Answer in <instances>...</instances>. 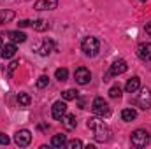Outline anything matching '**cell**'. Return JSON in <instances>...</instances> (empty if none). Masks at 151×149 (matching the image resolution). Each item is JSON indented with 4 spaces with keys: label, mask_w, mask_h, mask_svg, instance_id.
Wrapping results in <instances>:
<instances>
[{
    "label": "cell",
    "mask_w": 151,
    "mask_h": 149,
    "mask_svg": "<svg viewBox=\"0 0 151 149\" xmlns=\"http://www.w3.org/2000/svg\"><path fill=\"white\" fill-rule=\"evenodd\" d=\"M86 126L93 132V137L97 142H107L111 140V128L100 119V116H93V117H88L86 121Z\"/></svg>",
    "instance_id": "cell-1"
},
{
    "label": "cell",
    "mask_w": 151,
    "mask_h": 149,
    "mask_svg": "<svg viewBox=\"0 0 151 149\" xmlns=\"http://www.w3.org/2000/svg\"><path fill=\"white\" fill-rule=\"evenodd\" d=\"M81 49L86 56H97L100 51V42L97 37H84V40L81 42Z\"/></svg>",
    "instance_id": "cell-2"
},
{
    "label": "cell",
    "mask_w": 151,
    "mask_h": 149,
    "mask_svg": "<svg viewBox=\"0 0 151 149\" xmlns=\"http://www.w3.org/2000/svg\"><path fill=\"white\" fill-rule=\"evenodd\" d=\"M150 133L146 132V130H142V128H139V130H135V132H132V135H130V142H132V146L137 149L141 148H146L148 144H150Z\"/></svg>",
    "instance_id": "cell-3"
},
{
    "label": "cell",
    "mask_w": 151,
    "mask_h": 149,
    "mask_svg": "<svg viewBox=\"0 0 151 149\" xmlns=\"http://www.w3.org/2000/svg\"><path fill=\"white\" fill-rule=\"evenodd\" d=\"M134 105L135 107H139V109H142V111H148L151 107V91L150 88H139V93H137V97L134 98Z\"/></svg>",
    "instance_id": "cell-4"
},
{
    "label": "cell",
    "mask_w": 151,
    "mask_h": 149,
    "mask_svg": "<svg viewBox=\"0 0 151 149\" xmlns=\"http://www.w3.org/2000/svg\"><path fill=\"white\" fill-rule=\"evenodd\" d=\"M91 111H93L95 116L107 117V116L111 114V107H109V104H107L102 97H97V98L93 100V104H91Z\"/></svg>",
    "instance_id": "cell-5"
},
{
    "label": "cell",
    "mask_w": 151,
    "mask_h": 149,
    "mask_svg": "<svg viewBox=\"0 0 151 149\" xmlns=\"http://www.w3.org/2000/svg\"><path fill=\"white\" fill-rule=\"evenodd\" d=\"M14 142H16V146H19V148H27L30 142H32V133H30V130H18L16 133H14Z\"/></svg>",
    "instance_id": "cell-6"
},
{
    "label": "cell",
    "mask_w": 151,
    "mask_h": 149,
    "mask_svg": "<svg viewBox=\"0 0 151 149\" xmlns=\"http://www.w3.org/2000/svg\"><path fill=\"white\" fill-rule=\"evenodd\" d=\"M127 70H128V65H127V62H125V60H116L113 65H111V70H109V74L106 75V79H104V81H109V77H111V75L125 74Z\"/></svg>",
    "instance_id": "cell-7"
},
{
    "label": "cell",
    "mask_w": 151,
    "mask_h": 149,
    "mask_svg": "<svg viewBox=\"0 0 151 149\" xmlns=\"http://www.w3.org/2000/svg\"><path fill=\"white\" fill-rule=\"evenodd\" d=\"M74 79L77 84L84 86V84H88L91 81V72L86 67H79V69H76V72H74Z\"/></svg>",
    "instance_id": "cell-8"
},
{
    "label": "cell",
    "mask_w": 151,
    "mask_h": 149,
    "mask_svg": "<svg viewBox=\"0 0 151 149\" xmlns=\"http://www.w3.org/2000/svg\"><path fill=\"white\" fill-rule=\"evenodd\" d=\"M51 114H53V117H55V119L62 121V117L67 114V104H65V100H63V102H62V100L55 102V104H53V107H51Z\"/></svg>",
    "instance_id": "cell-9"
},
{
    "label": "cell",
    "mask_w": 151,
    "mask_h": 149,
    "mask_svg": "<svg viewBox=\"0 0 151 149\" xmlns=\"http://www.w3.org/2000/svg\"><path fill=\"white\" fill-rule=\"evenodd\" d=\"M137 56L146 62V63H151V44L150 42H142L137 46Z\"/></svg>",
    "instance_id": "cell-10"
},
{
    "label": "cell",
    "mask_w": 151,
    "mask_h": 149,
    "mask_svg": "<svg viewBox=\"0 0 151 149\" xmlns=\"http://www.w3.org/2000/svg\"><path fill=\"white\" fill-rule=\"evenodd\" d=\"M58 7V0H37L34 4L35 11H53Z\"/></svg>",
    "instance_id": "cell-11"
},
{
    "label": "cell",
    "mask_w": 151,
    "mask_h": 149,
    "mask_svg": "<svg viewBox=\"0 0 151 149\" xmlns=\"http://www.w3.org/2000/svg\"><path fill=\"white\" fill-rule=\"evenodd\" d=\"M16 51H18L16 44H14V42H11V44H5V46H2V49H0V54H2V58H4V60H9V58H12V56L16 54Z\"/></svg>",
    "instance_id": "cell-12"
},
{
    "label": "cell",
    "mask_w": 151,
    "mask_h": 149,
    "mask_svg": "<svg viewBox=\"0 0 151 149\" xmlns=\"http://www.w3.org/2000/svg\"><path fill=\"white\" fill-rule=\"evenodd\" d=\"M139 88H141V79H139L137 75L132 77V79H128V82H127V86H125L127 93H137Z\"/></svg>",
    "instance_id": "cell-13"
},
{
    "label": "cell",
    "mask_w": 151,
    "mask_h": 149,
    "mask_svg": "<svg viewBox=\"0 0 151 149\" xmlns=\"http://www.w3.org/2000/svg\"><path fill=\"white\" fill-rule=\"evenodd\" d=\"M62 123H63L65 130H74L76 125H77V119H76L74 114H65V116L62 117Z\"/></svg>",
    "instance_id": "cell-14"
},
{
    "label": "cell",
    "mask_w": 151,
    "mask_h": 149,
    "mask_svg": "<svg viewBox=\"0 0 151 149\" xmlns=\"http://www.w3.org/2000/svg\"><path fill=\"white\" fill-rule=\"evenodd\" d=\"M53 49H55V42H53V40H44L42 46L37 49V53L40 54V56H47Z\"/></svg>",
    "instance_id": "cell-15"
},
{
    "label": "cell",
    "mask_w": 151,
    "mask_h": 149,
    "mask_svg": "<svg viewBox=\"0 0 151 149\" xmlns=\"http://www.w3.org/2000/svg\"><path fill=\"white\" fill-rule=\"evenodd\" d=\"M65 144H67V135H63V133L53 135V139H51V146L53 148H65Z\"/></svg>",
    "instance_id": "cell-16"
},
{
    "label": "cell",
    "mask_w": 151,
    "mask_h": 149,
    "mask_svg": "<svg viewBox=\"0 0 151 149\" xmlns=\"http://www.w3.org/2000/svg\"><path fill=\"white\" fill-rule=\"evenodd\" d=\"M7 37L11 39L14 44H21V42H25L27 40V35L23 34V32H19V30H12V32H7Z\"/></svg>",
    "instance_id": "cell-17"
},
{
    "label": "cell",
    "mask_w": 151,
    "mask_h": 149,
    "mask_svg": "<svg viewBox=\"0 0 151 149\" xmlns=\"http://www.w3.org/2000/svg\"><path fill=\"white\" fill-rule=\"evenodd\" d=\"M135 117H137V111L132 109V107H127V109L121 111V119L123 121H134Z\"/></svg>",
    "instance_id": "cell-18"
},
{
    "label": "cell",
    "mask_w": 151,
    "mask_h": 149,
    "mask_svg": "<svg viewBox=\"0 0 151 149\" xmlns=\"http://www.w3.org/2000/svg\"><path fill=\"white\" fill-rule=\"evenodd\" d=\"M14 11H9V9H5V11H0V27L4 25V23H9V21H12L14 19Z\"/></svg>",
    "instance_id": "cell-19"
},
{
    "label": "cell",
    "mask_w": 151,
    "mask_h": 149,
    "mask_svg": "<svg viewBox=\"0 0 151 149\" xmlns=\"http://www.w3.org/2000/svg\"><path fill=\"white\" fill-rule=\"evenodd\" d=\"M32 27H34V30H37V32H44V30L49 28V23H47L46 19H37V21H32Z\"/></svg>",
    "instance_id": "cell-20"
},
{
    "label": "cell",
    "mask_w": 151,
    "mask_h": 149,
    "mask_svg": "<svg viewBox=\"0 0 151 149\" xmlns=\"http://www.w3.org/2000/svg\"><path fill=\"white\" fill-rule=\"evenodd\" d=\"M30 102H32V98H30L28 93H18V104H19L21 107H28Z\"/></svg>",
    "instance_id": "cell-21"
},
{
    "label": "cell",
    "mask_w": 151,
    "mask_h": 149,
    "mask_svg": "<svg viewBox=\"0 0 151 149\" xmlns=\"http://www.w3.org/2000/svg\"><path fill=\"white\" fill-rule=\"evenodd\" d=\"M77 91L76 90H65V91H62V98L67 102V100H77Z\"/></svg>",
    "instance_id": "cell-22"
},
{
    "label": "cell",
    "mask_w": 151,
    "mask_h": 149,
    "mask_svg": "<svg viewBox=\"0 0 151 149\" xmlns=\"http://www.w3.org/2000/svg\"><path fill=\"white\" fill-rule=\"evenodd\" d=\"M55 75H56V79L62 82V81H67V77H69V70L67 69H58L56 72H55Z\"/></svg>",
    "instance_id": "cell-23"
},
{
    "label": "cell",
    "mask_w": 151,
    "mask_h": 149,
    "mask_svg": "<svg viewBox=\"0 0 151 149\" xmlns=\"http://www.w3.org/2000/svg\"><path fill=\"white\" fill-rule=\"evenodd\" d=\"M109 97H111V98H119V97H121V88H119L118 84H114L113 88L109 90Z\"/></svg>",
    "instance_id": "cell-24"
},
{
    "label": "cell",
    "mask_w": 151,
    "mask_h": 149,
    "mask_svg": "<svg viewBox=\"0 0 151 149\" xmlns=\"http://www.w3.org/2000/svg\"><path fill=\"white\" fill-rule=\"evenodd\" d=\"M18 65H19L18 62H11V63L7 65V77H9V79L12 77V74H14V70L18 69Z\"/></svg>",
    "instance_id": "cell-25"
},
{
    "label": "cell",
    "mask_w": 151,
    "mask_h": 149,
    "mask_svg": "<svg viewBox=\"0 0 151 149\" xmlns=\"http://www.w3.org/2000/svg\"><path fill=\"white\" fill-rule=\"evenodd\" d=\"M65 148H69V149H77V148H83V142H81V140H77V139H74V140H69V142L65 144Z\"/></svg>",
    "instance_id": "cell-26"
},
{
    "label": "cell",
    "mask_w": 151,
    "mask_h": 149,
    "mask_svg": "<svg viewBox=\"0 0 151 149\" xmlns=\"http://www.w3.org/2000/svg\"><path fill=\"white\" fill-rule=\"evenodd\" d=\"M49 84V77L47 75H40L37 79V88H46Z\"/></svg>",
    "instance_id": "cell-27"
},
{
    "label": "cell",
    "mask_w": 151,
    "mask_h": 149,
    "mask_svg": "<svg viewBox=\"0 0 151 149\" xmlns=\"http://www.w3.org/2000/svg\"><path fill=\"white\" fill-rule=\"evenodd\" d=\"M0 144H4V146L9 144V137H7L5 133H2V132H0Z\"/></svg>",
    "instance_id": "cell-28"
},
{
    "label": "cell",
    "mask_w": 151,
    "mask_h": 149,
    "mask_svg": "<svg viewBox=\"0 0 151 149\" xmlns=\"http://www.w3.org/2000/svg\"><path fill=\"white\" fill-rule=\"evenodd\" d=\"M18 25H19L21 28H25V27H32V21H28V19H23V21H19Z\"/></svg>",
    "instance_id": "cell-29"
},
{
    "label": "cell",
    "mask_w": 151,
    "mask_h": 149,
    "mask_svg": "<svg viewBox=\"0 0 151 149\" xmlns=\"http://www.w3.org/2000/svg\"><path fill=\"white\" fill-rule=\"evenodd\" d=\"M146 34L151 37V21H150V23H146Z\"/></svg>",
    "instance_id": "cell-30"
},
{
    "label": "cell",
    "mask_w": 151,
    "mask_h": 149,
    "mask_svg": "<svg viewBox=\"0 0 151 149\" xmlns=\"http://www.w3.org/2000/svg\"><path fill=\"white\" fill-rule=\"evenodd\" d=\"M2 46H4V42H2V37H0V49H2Z\"/></svg>",
    "instance_id": "cell-31"
},
{
    "label": "cell",
    "mask_w": 151,
    "mask_h": 149,
    "mask_svg": "<svg viewBox=\"0 0 151 149\" xmlns=\"http://www.w3.org/2000/svg\"><path fill=\"white\" fill-rule=\"evenodd\" d=\"M142 2H146V0H142Z\"/></svg>",
    "instance_id": "cell-32"
}]
</instances>
